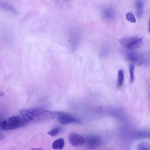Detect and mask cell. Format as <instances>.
Wrapping results in <instances>:
<instances>
[{
    "label": "cell",
    "instance_id": "cell-1",
    "mask_svg": "<svg viewBox=\"0 0 150 150\" xmlns=\"http://www.w3.org/2000/svg\"><path fill=\"white\" fill-rule=\"evenodd\" d=\"M20 113L28 122H40L55 117L54 112L40 108L23 109L21 110Z\"/></svg>",
    "mask_w": 150,
    "mask_h": 150
},
{
    "label": "cell",
    "instance_id": "cell-2",
    "mask_svg": "<svg viewBox=\"0 0 150 150\" xmlns=\"http://www.w3.org/2000/svg\"><path fill=\"white\" fill-rule=\"evenodd\" d=\"M28 123L21 116H14L1 122L0 127L3 130H11L23 127Z\"/></svg>",
    "mask_w": 150,
    "mask_h": 150
},
{
    "label": "cell",
    "instance_id": "cell-3",
    "mask_svg": "<svg viewBox=\"0 0 150 150\" xmlns=\"http://www.w3.org/2000/svg\"><path fill=\"white\" fill-rule=\"evenodd\" d=\"M142 42V38L134 37L123 38L119 41V43L122 47L131 50L139 47Z\"/></svg>",
    "mask_w": 150,
    "mask_h": 150
},
{
    "label": "cell",
    "instance_id": "cell-4",
    "mask_svg": "<svg viewBox=\"0 0 150 150\" xmlns=\"http://www.w3.org/2000/svg\"><path fill=\"white\" fill-rule=\"evenodd\" d=\"M55 117H56L58 121L63 125L73 123H81V121L70 114L64 112H54Z\"/></svg>",
    "mask_w": 150,
    "mask_h": 150
},
{
    "label": "cell",
    "instance_id": "cell-5",
    "mask_svg": "<svg viewBox=\"0 0 150 150\" xmlns=\"http://www.w3.org/2000/svg\"><path fill=\"white\" fill-rule=\"evenodd\" d=\"M85 141L88 146L92 149L98 147L102 144L101 138L94 134H91L88 136Z\"/></svg>",
    "mask_w": 150,
    "mask_h": 150
},
{
    "label": "cell",
    "instance_id": "cell-6",
    "mask_svg": "<svg viewBox=\"0 0 150 150\" xmlns=\"http://www.w3.org/2000/svg\"><path fill=\"white\" fill-rule=\"evenodd\" d=\"M127 59L132 62L135 65L140 66L143 64L144 59L143 55L141 53L135 52H130L127 56Z\"/></svg>",
    "mask_w": 150,
    "mask_h": 150
},
{
    "label": "cell",
    "instance_id": "cell-7",
    "mask_svg": "<svg viewBox=\"0 0 150 150\" xmlns=\"http://www.w3.org/2000/svg\"><path fill=\"white\" fill-rule=\"evenodd\" d=\"M68 140L69 143L72 146H78L83 144L85 139L81 136L74 132L70 133L69 135Z\"/></svg>",
    "mask_w": 150,
    "mask_h": 150
},
{
    "label": "cell",
    "instance_id": "cell-8",
    "mask_svg": "<svg viewBox=\"0 0 150 150\" xmlns=\"http://www.w3.org/2000/svg\"><path fill=\"white\" fill-rule=\"evenodd\" d=\"M136 14L137 17L141 18L143 13V4L142 0H136Z\"/></svg>",
    "mask_w": 150,
    "mask_h": 150
},
{
    "label": "cell",
    "instance_id": "cell-9",
    "mask_svg": "<svg viewBox=\"0 0 150 150\" xmlns=\"http://www.w3.org/2000/svg\"><path fill=\"white\" fill-rule=\"evenodd\" d=\"M65 142L62 138L58 139L54 141L52 144V147L55 149H62L64 145Z\"/></svg>",
    "mask_w": 150,
    "mask_h": 150
},
{
    "label": "cell",
    "instance_id": "cell-10",
    "mask_svg": "<svg viewBox=\"0 0 150 150\" xmlns=\"http://www.w3.org/2000/svg\"><path fill=\"white\" fill-rule=\"evenodd\" d=\"M102 12L104 16L106 19L112 20L114 18V12L110 8H107L104 9Z\"/></svg>",
    "mask_w": 150,
    "mask_h": 150
},
{
    "label": "cell",
    "instance_id": "cell-11",
    "mask_svg": "<svg viewBox=\"0 0 150 150\" xmlns=\"http://www.w3.org/2000/svg\"><path fill=\"white\" fill-rule=\"evenodd\" d=\"M0 6L3 9L7 10L15 14H18V13L13 7L11 6L5 2H0Z\"/></svg>",
    "mask_w": 150,
    "mask_h": 150
},
{
    "label": "cell",
    "instance_id": "cell-12",
    "mask_svg": "<svg viewBox=\"0 0 150 150\" xmlns=\"http://www.w3.org/2000/svg\"><path fill=\"white\" fill-rule=\"evenodd\" d=\"M124 74L122 70L119 71L118 73V77L117 82V86L118 87H121L123 83L124 80Z\"/></svg>",
    "mask_w": 150,
    "mask_h": 150
},
{
    "label": "cell",
    "instance_id": "cell-13",
    "mask_svg": "<svg viewBox=\"0 0 150 150\" xmlns=\"http://www.w3.org/2000/svg\"><path fill=\"white\" fill-rule=\"evenodd\" d=\"M137 150H150V144L146 142H142L138 144Z\"/></svg>",
    "mask_w": 150,
    "mask_h": 150
},
{
    "label": "cell",
    "instance_id": "cell-14",
    "mask_svg": "<svg viewBox=\"0 0 150 150\" xmlns=\"http://www.w3.org/2000/svg\"><path fill=\"white\" fill-rule=\"evenodd\" d=\"M60 129L59 127H55L48 132L47 134L52 137L55 136L59 132Z\"/></svg>",
    "mask_w": 150,
    "mask_h": 150
},
{
    "label": "cell",
    "instance_id": "cell-15",
    "mask_svg": "<svg viewBox=\"0 0 150 150\" xmlns=\"http://www.w3.org/2000/svg\"><path fill=\"white\" fill-rule=\"evenodd\" d=\"M126 18L128 21L131 23H135L136 22L135 16L131 12L127 13L126 15Z\"/></svg>",
    "mask_w": 150,
    "mask_h": 150
},
{
    "label": "cell",
    "instance_id": "cell-16",
    "mask_svg": "<svg viewBox=\"0 0 150 150\" xmlns=\"http://www.w3.org/2000/svg\"><path fill=\"white\" fill-rule=\"evenodd\" d=\"M134 65L130 64L129 66V71L130 76V82H132L134 80Z\"/></svg>",
    "mask_w": 150,
    "mask_h": 150
},
{
    "label": "cell",
    "instance_id": "cell-17",
    "mask_svg": "<svg viewBox=\"0 0 150 150\" xmlns=\"http://www.w3.org/2000/svg\"><path fill=\"white\" fill-rule=\"evenodd\" d=\"M148 133H146L145 132H139L136 133L135 134V137L137 138H142L147 136Z\"/></svg>",
    "mask_w": 150,
    "mask_h": 150
},
{
    "label": "cell",
    "instance_id": "cell-18",
    "mask_svg": "<svg viewBox=\"0 0 150 150\" xmlns=\"http://www.w3.org/2000/svg\"><path fill=\"white\" fill-rule=\"evenodd\" d=\"M148 30L149 32L150 33V18L149 22V27H148Z\"/></svg>",
    "mask_w": 150,
    "mask_h": 150
},
{
    "label": "cell",
    "instance_id": "cell-19",
    "mask_svg": "<svg viewBox=\"0 0 150 150\" xmlns=\"http://www.w3.org/2000/svg\"><path fill=\"white\" fill-rule=\"evenodd\" d=\"M147 137L150 140V132L148 133Z\"/></svg>",
    "mask_w": 150,
    "mask_h": 150
},
{
    "label": "cell",
    "instance_id": "cell-20",
    "mask_svg": "<svg viewBox=\"0 0 150 150\" xmlns=\"http://www.w3.org/2000/svg\"><path fill=\"white\" fill-rule=\"evenodd\" d=\"M65 0L67 1V0Z\"/></svg>",
    "mask_w": 150,
    "mask_h": 150
}]
</instances>
